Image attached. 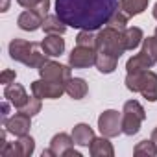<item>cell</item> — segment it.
<instances>
[{
    "mask_svg": "<svg viewBox=\"0 0 157 157\" xmlns=\"http://www.w3.org/2000/svg\"><path fill=\"white\" fill-rule=\"evenodd\" d=\"M118 0H56V15L72 28L96 32L118 10Z\"/></svg>",
    "mask_w": 157,
    "mask_h": 157,
    "instance_id": "6da1fadb",
    "label": "cell"
},
{
    "mask_svg": "<svg viewBox=\"0 0 157 157\" xmlns=\"http://www.w3.org/2000/svg\"><path fill=\"white\" fill-rule=\"evenodd\" d=\"M153 35H155V37H157V28H155V33H153Z\"/></svg>",
    "mask_w": 157,
    "mask_h": 157,
    "instance_id": "8d00e7d4",
    "label": "cell"
},
{
    "mask_svg": "<svg viewBox=\"0 0 157 157\" xmlns=\"http://www.w3.org/2000/svg\"><path fill=\"white\" fill-rule=\"evenodd\" d=\"M32 94L41 100H56L65 94V83H57V82L41 78V80L32 82Z\"/></svg>",
    "mask_w": 157,
    "mask_h": 157,
    "instance_id": "8992f818",
    "label": "cell"
},
{
    "mask_svg": "<svg viewBox=\"0 0 157 157\" xmlns=\"http://www.w3.org/2000/svg\"><path fill=\"white\" fill-rule=\"evenodd\" d=\"M133 153L137 155V157H140V155H144V157H155L157 155V144L150 139H146V140H140V142H137V146L133 148Z\"/></svg>",
    "mask_w": 157,
    "mask_h": 157,
    "instance_id": "cb8c5ba5",
    "label": "cell"
},
{
    "mask_svg": "<svg viewBox=\"0 0 157 157\" xmlns=\"http://www.w3.org/2000/svg\"><path fill=\"white\" fill-rule=\"evenodd\" d=\"M151 140L157 144V128H153V131H151Z\"/></svg>",
    "mask_w": 157,
    "mask_h": 157,
    "instance_id": "e575fe53",
    "label": "cell"
},
{
    "mask_svg": "<svg viewBox=\"0 0 157 157\" xmlns=\"http://www.w3.org/2000/svg\"><path fill=\"white\" fill-rule=\"evenodd\" d=\"M2 128H6L8 133H11V135H15V137L28 135V133H30V128H32V117L26 115V113H22V111H19V113H15L13 117H10V118L2 124Z\"/></svg>",
    "mask_w": 157,
    "mask_h": 157,
    "instance_id": "9c48e42d",
    "label": "cell"
},
{
    "mask_svg": "<svg viewBox=\"0 0 157 157\" xmlns=\"http://www.w3.org/2000/svg\"><path fill=\"white\" fill-rule=\"evenodd\" d=\"M70 68H72L70 65L67 67V65H61V63H57V61L46 59L37 70H39V76L44 78V80L57 82V83H65L68 78H72V76H70Z\"/></svg>",
    "mask_w": 157,
    "mask_h": 157,
    "instance_id": "52a82bcc",
    "label": "cell"
},
{
    "mask_svg": "<svg viewBox=\"0 0 157 157\" xmlns=\"http://www.w3.org/2000/svg\"><path fill=\"white\" fill-rule=\"evenodd\" d=\"M117 65H118V57H115V56H111V54H107V52H96V63H94V67L102 72V74H111V72H115V68H117Z\"/></svg>",
    "mask_w": 157,
    "mask_h": 157,
    "instance_id": "d6986e66",
    "label": "cell"
},
{
    "mask_svg": "<svg viewBox=\"0 0 157 157\" xmlns=\"http://www.w3.org/2000/svg\"><path fill=\"white\" fill-rule=\"evenodd\" d=\"M19 111H22V113H26V115H30V117H35L37 113H41V98H37V96H30V100L26 102V105L22 107V109H19Z\"/></svg>",
    "mask_w": 157,
    "mask_h": 157,
    "instance_id": "f1b7e54d",
    "label": "cell"
},
{
    "mask_svg": "<svg viewBox=\"0 0 157 157\" xmlns=\"http://www.w3.org/2000/svg\"><path fill=\"white\" fill-rule=\"evenodd\" d=\"M43 21H44V17H43L41 13H37V11H33V10H26V11H22V13L19 15L17 24H19V28L24 30V32H35V30L43 28Z\"/></svg>",
    "mask_w": 157,
    "mask_h": 157,
    "instance_id": "7c38bea8",
    "label": "cell"
},
{
    "mask_svg": "<svg viewBox=\"0 0 157 157\" xmlns=\"http://www.w3.org/2000/svg\"><path fill=\"white\" fill-rule=\"evenodd\" d=\"M142 52L148 54L153 63H157V37L155 35L144 37V41H142Z\"/></svg>",
    "mask_w": 157,
    "mask_h": 157,
    "instance_id": "83f0119b",
    "label": "cell"
},
{
    "mask_svg": "<svg viewBox=\"0 0 157 157\" xmlns=\"http://www.w3.org/2000/svg\"><path fill=\"white\" fill-rule=\"evenodd\" d=\"M41 44H43L44 54L50 56V57H57L65 52V39H61V35H56V33L46 35L41 41Z\"/></svg>",
    "mask_w": 157,
    "mask_h": 157,
    "instance_id": "e0dca14e",
    "label": "cell"
},
{
    "mask_svg": "<svg viewBox=\"0 0 157 157\" xmlns=\"http://www.w3.org/2000/svg\"><path fill=\"white\" fill-rule=\"evenodd\" d=\"M128 17H137L148 10V0H120L118 6Z\"/></svg>",
    "mask_w": 157,
    "mask_h": 157,
    "instance_id": "7402d4cb",
    "label": "cell"
},
{
    "mask_svg": "<svg viewBox=\"0 0 157 157\" xmlns=\"http://www.w3.org/2000/svg\"><path fill=\"white\" fill-rule=\"evenodd\" d=\"M144 118H146L144 107L137 100H128L124 104V109H122V133L128 137L137 135Z\"/></svg>",
    "mask_w": 157,
    "mask_h": 157,
    "instance_id": "277c9868",
    "label": "cell"
},
{
    "mask_svg": "<svg viewBox=\"0 0 157 157\" xmlns=\"http://www.w3.org/2000/svg\"><path fill=\"white\" fill-rule=\"evenodd\" d=\"M67 28H68V26H67L57 15H46L44 21H43V30H44L46 35H50V33L63 35V33L67 32Z\"/></svg>",
    "mask_w": 157,
    "mask_h": 157,
    "instance_id": "44dd1931",
    "label": "cell"
},
{
    "mask_svg": "<svg viewBox=\"0 0 157 157\" xmlns=\"http://www.w3.org/2000/svg\"><path fill=\"white\" fill-rule=\"evenodd\" d=\"M17 4L26 10H33V11L41 13L43 17H46V13L50 10V0H17Z\"/></svg>",
    "mask_w": 157,
    "mask_h": 157,
    "instance_id": "603a6c76",
    "label": "cell"
},
{
    "mask_svg": "<svg viewBox=\"0 0 157 157\" xmlns=\"http://www.w3.org/2000/svg\"><path fill=\"white\" fill-rule=\"evenodd\" d=\"M65 157H82V153H80V151H76L74 148H70V150L65 153Z\"/></svg>",
    "mask_w": 157,
    "mask_h": 157,
    "instance_id": "1f68e13d",
    "label": "cell"
},
{
    "mask_svg": "<svg viewBox=\"0 0 157 157\" xmlns=\"http://www.w3.org/2000/svg\"><path fill=\"white\" fill-rule=\"evenodd\" d=\"M10 57L22 63V65H26V67H30V68H39L46 61L48 56L44 54L43 44L30 43V41L15 37L10 43Z\"/></svg>",
    "mask_w": 157,
    "mask_h": 157,
    "instance_id": "7a4b0ae2",
    "label": "cell"
},
{
    "mask_svg": "<svg viewBox=\"0 0 157 157\" xmlns=\"http://www.w3.org/2000/svg\"><path fill=\"white\" fill-rule=\"evenodd\" d=\"M43 157H56V155H54V151L48 148V150H43Z\"/></svg>",
    "mask_w": 157,
    "mask_h": 157,
    "instance_id": "836d02e7",
    "label": "cell"
},
{
    "mask_svg": "<svg viewBox=\"0 0 157 157\" xmlns=\"http://www.w3.org/2000/svg\"><path fill=\"white\" fill-rule=\"evenodd\" d=\"M98 129L104 137H118L122 133V113L115 109H107L98 117Z\"/></svg>",
    "mask_w": 157,
    "mask_h": 157,
    "instance_id": "5b68a950",
    "label": "cell"
},
{
    "mask_svg": "<svg viewBox=\"0 0 157 157\" xmlns=\"http://www.w3.org/2000/svg\"><path fill=\"white\" fill-rule=\"evenodd\" d=\"M96 50L100 52H107L115 57L120 59V56L126 52V44H124V35L120 30H115L111 26H104L98 35H96Z\"/></svg>",
    "mask_w": 157,
    "mask_h": 157,
    "instance_id": "3957f363",
    "label": "cell"
},
{
    "mask_svg": "<svg viewBox=\"0 0 157 157\" xmlns=\"http://www.w3.org/2000/svg\"><path fill=\"white\" fill-rule=\"evenodd\" d=\"M155 63L151 61V57L148 54H144L142 50L135 56H131L126 63V70L128 72H144V70H150Z\"/></svg>",
    "mask_w": 157,
    "mask_h": 157,
    "instance_id": "ac0fdd59",
    "label": "cell"
},
{
    "mask_svg": "<svg viewBox=\"0 0 157 157\" xmlns=\"http://www.w3.org/2000/svg\"><path fill=\"white\" fill-rule=\"evenodd\" d=\"M65 93L72 98V100H82L87 96L89 93V87H87V82L83 78H68L65 82Z\"/></svg>",
    "mask_w": 157,
    "mask_h": 157,
    "instance_id": "4fadbf2b",
    "label": "cell"
},
{
    "mask_svg": "<svg viewBox=\"0 0 157 157\" xmlns=\"http://www.w3.org/2000/svg\"><path fill=\"white\" fill-rule=\"evenodd\" d=\"M151 15H153V19L157 21V2H155V6H153V10H151Z\"/></svg>",
    "mask_w": 157,
    "mask_h": 157,
    "instance_id": "d590c367",
    "label": "cell"
},
{
    "mask_svg": "<svg viewBox=\"0 0 157 157\" xmlns=\"http://www.w3.org/2000/svg\"><path fill=\"white\" fill-rule=\"evenodd\" d=\"M15 78H17L15 70L6 68V70H2V74H0V82H2L4 85H10V83H13V82H15Z\"/></svg>",
    "mask_w": 157,
    "mask_h": 157,
    "instance_id": "4dcf8cb0",
    "label": "cell"
},
{
    "mask_svg": "<svg viewBox=\"0 0 157 157\" xmlns=\"http://www.w3.org/2000/svg\"><path fill=\"white\" fill-rule=\"evenodd\" d=\"M96 48H87V46H78L72 48L68 56V65L72 68H89L96 63Z\"/></svg>",
    "mask_w": 157,
    "mask_h": 157,
    "instance_id": "ba28073f",
    "label": "cell"
},
{
    "mask_svg": "<svg viewBox=\"0 0 157 157\" xmlns=\"http://www.w3.org/2000/svg\"><path fill=\"white\" fill-rule=\"evenodd\" d=\"M0 155L2 157H21L17 142H6L2 148H0Z\"/></svg>",
    "mask_w": 157,
    "mask_h": 157,
    "instance_id": "f546056e",
    "label": "cell"
},
{
    "mask_svg": "<svg viewBox=\"0 0 157 157\" xmlns=\"http://www.w3.org/2000/svg\"><path fill=\"white\" fill-rule=\"evenodd\" d=\"M94 137H96L94 129L89 124L80 122V124H76L72 128V139H74V142L78 146H91V142L94 140Z\"/></svg>",
    "mask_w": 157,
    "mask_h": 157,
    "instance_id": "9a60e30c",
    "label": "cell"
},
{
    "mask_svg": "<svg viewBox=\"0 0 157 157\" xmlns=\"http://www.w3.org/2000/svg\"><path fill=\"white\" fill-rule=\"evenodd\" d=\"M74 144H76V142H74L72 135L57 133V135H54L52 140H50V150L54 151L56 157H65V153H67L70 148H74Z\"/></svg>",
    "mask_w": 157,
    "mask_h": 157,
    "instance_id": "5bb4252c",
    "label": "cell"
},
{
    "mask_svg": "<svg viewBox=\"0 0 157 157\" xmlns=\"http://www.w3.org/2000/svg\"><path fill=\"white\" fill-rule=\"evenodd\" d=\"M122 35H124L126 50H135V48L144 41V33H142V30L137 28V26H128V28L122 32Z\"/></svg>",
    "mask_w": 157,
    "mask_h": 157,
    "instance_id": "ffe728a7",
    "label": "cell"
},
{
    "mask_svg": "<svg viewBox=\"0 0 157 157\" xmlns=\"http://www.w3.org/2000/svg\"><path fill=\"white\" fill-rule=\"evenodd\" d=\"M89 153L93 157H113L115 155V148L109 142V137H94V140L89 146Z\"/></svg>",
    "mask_w": 157,
    "mask_h": 157,
    "instance_id": "2e32d148",
    "label": "cell"
},
{
    "mask_svg": "<svg viewBox=\"0 0 157 157\" xmlns=\"http://www.w3.org/2000/svg\"><path fill=\"white\" fill-rule=\"evenodd\" d=\"M128 19H129V17H128L120 8H118V10L111 15V19L107 21V24H105V26H111V28H115V30L124 32V30L128 28Z\"/></svg>",
    "mask_w": 157,
    "mask_h": 157,
    "instance_id": "484cf974",
    "label": "cell"
},
{
    "mask_svg": "<svg viewBox=\"0 0 157 157\" xmlns=\"http://www.w3.org/2000/svg\"><path fill=\"white\" fill-rule=\"evenodd\" d=\"M10 10V0H2V6H0V11H8Z\"/></svg>",
    "mask_w": 157,
    "mask_h": 157,
    "instance_id": "d6a6232c",
    "label": "cell"
},
{
    "mask_svg": "<svg viewBox=\"0 0 157 157\" xmlns=\"http://www.w3.org/2000/svg\"><path fill=\"white\" fill-rule=\"evenodd\" d=\"M76 44L87 46V48H96V35L91 30H80V33L76 37Z\"/></svg>",
    "mask_w": 157,
    "mask_h": 157,
    "instance_id": "4316f807",
    "label": "cell"
},
{
    "mask_svg": "<svg viewBox=\"0 0 157 157\" xmlns=\"http://www.w3.org/2000/svg\"><path fill=\"white\" fill-rule=\"evenodd\" d=\"M139 93L148 102H157V74L153 70H144L140 74V85Z\"/></svg>",
    "mask_w": 157,
    "mask_h": 157,
    "instance_id": "30bf717a",
    "label": "cell"
},
{
    "mask_svg": "<svg viewBox=\"0 0 157 157\" xmlns=\"http://www.w3.org/2000/svg\"><path fill=\"white\" fill-rule=\"evenodd\" d=\"M4 98H6L15 109H22V107L26 105V102L30 100L26 89H24L21 83H15V82L10 83V85H6V89H4Z\"/></svg>",
    "mask_w": 157,
    "mask_h": 157,
    "instance_id": "8fae6325",
    "label": "cell"
},
{
    "mask_svg": "<svg viewBox=\"0 0 157 157\" xmlns=\"http://www.w3.org/2000/svg\"><path fill=\"white\" fill-rule=\"evenodd\" d=\"M17 146H19V151H21V157H30L35 150V140L33 137L30 135H22V137H17Z\"/></svg>",
    "mask_w": 157,
    "mask_h": 157,
    "instance_id": "d4e9b609",
    "label": "cell"
}]
</instances>
